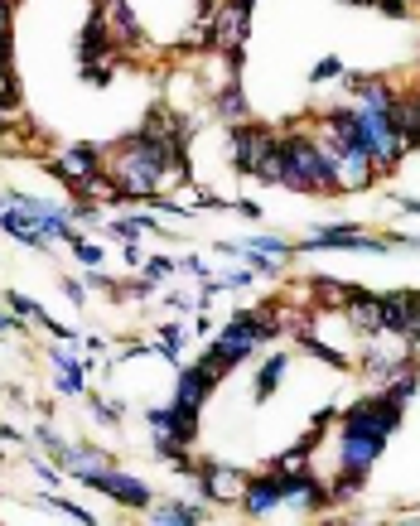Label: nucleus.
<instances>
[{
	"label": "nucleus",
	"mask_w": 420,
	"mask_h": 526,
	"mask_svg": "<svg viewBox=\"0 0 420 526\" xmlns=\"http://www.w3.org/2000/svg\"><path fill=\"white\" fill-rule=\"evenodd\" d=\"M406 420V406L392 401L387 391H372L363 401H353L343 416H338V473L329 483L334 502H353L367 488V473L372 464L387 454L392 435Z\"/></svg>",
	"instance_id": "nucleus-1"
},
{
	"label": "nucleus",
	"mask_w": 420,
	"mask_h": 526,
	"mask_svg": "<svg viewBox=\"0 0 420 526\" xmlns=\"http://www.w3.org/2000/svg\"><path fill=\"white\" fill-rule=\"evenodd\" d=\"M280 189H290V194H324V198L343 194L334 150L314 131H280Z\"/></svg>",
	"instance_id": "nucleus-2"
},
{
	"label": "nucleus",
	"mask_w": 420,
	"mask_h": 526,
	"mask_svg": "<svg viewBox=\"0 0 420 526\" xmlns=\"http://www.w3.org/2000/svg\"><path fill=\"white\" fill-rule=\"evenodd\" d=\"M73 483H83V488H92V493H102V498L121 502V507H131V512H150V502H155V493H150V483H145V478L121 473L116 464H112V469H92V473H83V478H73Z\"/></svg>",
	"instance_id": "nucleus-3"
},
{
	"label": "nucleus",
	"mask_w": 420,
	"mask_h": 526,
	"mask_svg": "<svg viewBox=\"0 0 420 526\" xmlns=\"http://www.w3.org/2000/svg\"><path fill=\"white\" fill-rule=\"evenodd\" d=\"M280 473V493H285V507H295V512H324V507H334V493H329V483L319 478V473L309 469V464H290V469H276Z\"/></svg>",
	"instance_id": "nucleus-4"
},
{
	"label": "nucleus",
	"mask_w": 420,
	"mask_h": 526,
	"mask_svg": "<svg viewBox=\"0 0 420 526\" xmlns=\"http://www.w3.org/2000/svg\"><path fill=\"white\" fill-rule=\"evenodd\" d=\"M319 136V131H314ZM324 140V136H319ZM329 150H334V165H338V184H343V194H363L377 184V165H372V155H367L363 140H324Z\"/></svg>",
	"instance_id": "nucleus-5"
},
{
	"label": "nucleus",
	"mask_w": 420,
	"mask_h": 526,
	"mask_svg": "<svg viewBox=\"0 0 420 526\" xmlns=\"http://www.w3.org/2000/svg\"><path fill=\"white\" fill-rule=\"evenodd\" d=\"M102 169H107V150H102V145H63L58 160H54V174L73 189V194L83 189L87 179H97Z\"/></svg>",
	"instance_id": "nucleus-6"
},
{
	"label": "nucleus",
	"mask_w": 420,
	"mask_h": 526,
	"mask_svg": "<svg viewBox=\"0 0 420 526\" xmlns=\"http://www.w3.org/2000/svg\"><path fill=\"white\" fill-rule=\"evenodd\" d=\"M194 483L203 502H213V507H223V502H242V488H247V473L242 469H227L218 459H203L194 469Z\"/></svg>",
	"instance_id": "nucleus-7"
},
{
	"label": "nucleus",
	"mask_w": 420,
	"mask_h": 526,
	"mask_svg": "<svg viewBox=\"0 0 420 526\" xmlns=\"http://www.w3.org/2000/svg\"><path fill=\"white\" fill-rule=\"evenodd\" d=\"M145 425H150V440H169L194 449L198 440V411H179L174 401L169 406H145Z\"/></svg>",
	"instance_id": "nucleus-8"
},
{
	"label": "nucleus",
	"mask_w": 420,
	"mask_h": 526,
	"mask_svg": "<svg viewBox=\"0 0 420 526\" xmlns=\"http://www.w3.org/2000/svg\"><path fill=\"white\" fill-rule=\"evenodd\" d=\"M218 382H223V377H213L203 362L174 367V396H169V401H174L179 411H203V406H208V396L218 391Z\"/></svg>",
	"instance_id": "nucleus-9"
},
{
	"label": "nucleus",
	"mask_w": 420,
	"mask_h": 526,
	"mask_svg": "<svg viewBox=\"0 0 420 526\" xmlns=\"http://www.w3.org/2000/svg\"><path fill=\"white\" fill-rule=\"evenodd\" d=\"M252 522H266L285 507V493H280V473H247V488H242V502H237Z\"/></svg>",
	"instance_id": "nucleus-10"
},
{
	"label": "nucleus",
	"mask_w": 420,
	"mask_h": 526,
	"mask_svg": "<svg viewBox=\"0 0 420 526\" xmlns=\"http://www.w3.org/2000/svg\"><path fill=\"white\" fill-rule=\"evenodd\" d=\"M83 343H63L49 348V367H54V391L58 396H87V358H78Z\"/></svg>",
	"instance_id": "nucleus-11"
},
{
	"label": "nucleus",
	"mask_w": 420,
	"mask_h": 526,
	"mask_svg": "<svg viewBox=\"0 0 420 526\" xmlns=\"http://www.w3.org/2000/svg\"><path fill=\"white\" fill-rule=\"evenodd\" d=\"M208 507L213 502H184V498H174V502H150V526H203L208 522Z\"/></svg>",
	"instance_id": "nucleus-12"
},
{
	"label": "nucleus",
	"mask_w": 420,
	"mask_h": 526,
	"mask_svg": "<svg viewBox=\"0 0 420 526\" xmlns=\"http://www.w3.org/2000/svg\"><path fill=\"white\" fill-rule=\"evenodd\" d=\"M112 49H116L112 20H107V10L97 5V10H92V20L83 25V39H78V58H83V63H97V58L112 54Z\"/></svg>",
	"instance_id": "nucleus-13"
},
{
	"label": "nucleus",
	"mask_w": 420,
	"mask_h": 526,
	"mask_svg": "<svg viewBox=\"0 0 420 526\" xmlns=\"http://www.w3.org/2000/svg\"><path fill=\"white\" fill-rule=\"evenodd\" d=\"M58 464H63L68 478H83V473H92V469H112L116 459H112V449H102V444H68Z\"/></svg>",
	"instance_id": "nucleus-14"
},
{
	"label": "nucleus",
	"mask_w": 420,
	"mask_h": 526,
	"mask_svg": "<svg viewBox=\"0 0 420 526\" xmlns=\"http://www.w3.org/2000/svg\"><path fill=\"white\" fill-rule=\"evenodd\" d=\"M396 126H401V140H406V150L416 155V150H420V83H416V87H401V92H396Z\"/></svg>",
	"instance_id": "nucleus-15"
},
{
	"label": "nucleus",
	"mask_w": 420,
	"mask_h": 526,
	"mask_svg": "<svg viewBox=\"0 0 420 526\" xmlns=\"http://www.w3.org/2000/svg\"><path fill=\"white\" fill-rule=\"evenodd\" d=\"M213 111L223 116L227 126H232V121H247V116H252V107H247V92H242V73H232V78H227V83L218 87V92H213Z\"/></svg>",
	"instance_id": "nucleus-16"
},
{
	"label": "nucleus",
	"mask_w": 420,
	"mask_h": 526,
	"mask_svg": "<svg viewBox=\"0 0 420 526\" xmlns=\"http://www.w3.org/2000/svg\"><path fill=\"white\" fill-rule=\"evenodd\" d=\"M184 338H189V324H184V319H165V324L155 329L150 353H155V358H165L169 367H184V362H179V353H184Z\"/></svg>",
	"instance_id": "nucleus-17"
},
{
	"label": "nucleus",
	"mask_w": 420,
	"mask_h": 526,
	"mask_svg": "<svg viewBox=\"0 0 420 526\" xmlns=\"http://www.w3.org/2000/svg\"><path fill=\"white\" fill-rule=\"evenodd\" d=\"M285 372H290V358L285 353H271V358L256 367V382H252V396H256V406H266L271 396L280 391V382H285Z\"/></svg>",
	"instance_id": "nucleus-18"
},
{
	"label": "nucleus",
	"mask_w": 420,
	"mask_h": 526,
	"mask_svg": "<svg viewBox=\"0 0 420 526\" xmlns=\"http://www.w3.org/2000/svg\"><path fill=\"white\" fill-rule=\"evenodd\" d=\"M97 5L107 10L112 34L121 39V44H140V25H136V15H131V5H126V0H97Z\"/></svg>",
	"instance_id": "nucleus-19"
},
{
	"label": "nucleus",
	"mask_w": 420,
	"mask_h": 526,
	"mask_svg": "<svg viewBox=\"0 0 420 526\" xmlns=\"http://www.w3.org/2000/svg\"><path fill=\"white\" fill-rule=\"evenodd\" d=\"M39 502H49L54 512H63V517H73V522H83V526H92V522H97V517L87 512L83 502H73V498H58V488H44V493H39Z\"/></svg>",
	"instance_id": "nucleus-20"
},
{
	"label": "nucleus",
	"mask_w": 420,
	"mask_h": 526,
	"mask_svg": "<svg viewBox=\"0 0 420 526\" xmlns=\"http://www.w3.org/2000/svg\"><path fill=\"white\" fill-rule=\"evenodd\" d=\"M140 276L165 285L169 276H179V261H174V256H145V261H140Z\"/></svg>",
	"instance_id": "nucleus-21"
},
{
	"label": "nucleus",
	"mask_w": 420,
	"mask_h": 526,
	"mask_svg": "<svg viewBox=\"0 0 420 526\" xmlns=\"http://www.w3.org/2000/svg\"><path fill=\"white\" fill-rule=\"evenodd\" d=\"M87 406H92V420H97V425H121V420H126V406H121V401H102V396L87 391Z\"/></svg>",
	"instance_id": "nucleus-22"
},
{
	"label": "nucleus",
	"mask_w": 420,
	"mask_h": 526,
	"mask_svg": "<svg viewBox=\"0 0 420 526\" xmlns=\"http://www.w3.org/2000/svg\"><path fill=\"white\" fill-rule=\"evenodd\" d=\"M29 473H34V478H39L44 488H58V483L68 478V473H63V464H58V459H34V449H29Z\"/></svg>",
	"instance_id": "nucleus-23"
},
{
	"label": "nucleus",
	"mask_w": 420,
	"mask_h": 526,
	"mask_svg": "<svg viewBox=\"0 0 420 526\" xmlns=\"http://www.w3.org/2000/svg\"><path fill=\"white\" fill-rule=\"evenodd\" d=\"M247 251H256V256H280V261H290V256H295V242H285V237H252V242H247Z\"/></svg>",
	"instance_id": "nucleus-24"
},
{
	"label": "nucleus",
	"mask_w": 420,
	"mask_h": 526,
	"mask_svg": "<svg viewBox=\"0 0 420 526\" xmlns=\"http://www.w3.org/2000/svg\"><path fill=\"white\" fill-rule=\"evenodd\" d=\"M348 78V68H343V58H319L314 63V73H309V83L319 87V83H343Z\"/></svg>",
	"instance_id": "nucleus-25"
},
{
	"label": "nucleus",
	"mask_w": 420,
	"mask_h": 526,
	"mask_svg": "<svg viewBox=\"0 0 420 526\" xmlns=\"http://www.w3.org/2000/svg\"><path fill=\"white\" fill-rule=\"evenodd\" d=\"M0 107H20V83H15V63H0Z\"/></svg>",
	"instance_id": "nucleus-26"
},
{
	"label": "nucleus",
	"mask_w": 420,
	"mask_h": 526,
	"mask_svg": "<svg viewBox=\"0 0 420 526\" xmlns=\"http://www.w3.org/2000/svg\"><path fill=\"white\" fill-rule=\"evenodd\" d=\"M34 444H39L49 459H63V449H68V444L58 440V430L49 425V420H39V425H34Z\"/></svg>",
	"instance_id": "nucleus-27"
},
{
	"label": "nucleus",
	"mask_w": 420,
	"mask_h": 526,
	"mask_svg": "<svg viewBox=\"0 0 420 526\" xmlns=\"http://www.w3.org/2000/svg\"><path fill=\"white\" fill-rule=\"evenodd\" d=\"M68 251H73V256H78V261H83V266H102V261H107V251L97 247V242H92V237H83V232H78V237H73V242H68Z\"/></svg>",
	"instance_id": "nucleus-28"
},
{
	"label": "nucleus",
	"mask_w": 420,
	"mask_h": 526,
	"mask_svg": "<svg viewBox=\"0 0 420 526\" xmlns=\"http://www.w3.org/2000/svg\"><path fill=\"white\" fill-rule=\"evenodd\" d=\"M68 218H73V222H87V227H97V222H107V213H102L97 203H87V198L78 194V203H68Z\"/></svg>",
	"instance_id": "nucleus-29"
},
{
	"label": "nucleus",
	"mask_w": 420,
	"mask_h": 526,
	"mask_svg": "<svg viewBox=\"0 0 420 526\" xmlns=\"http://www.w3.org/2000/svg\"><path fill=\"white\" fill-rule=\"evenodd\" d=\"M102 227L112 232V237H116V242H121V247H126V242H140V237H145V232H140V227H136V218H107V222H102Z\"/></svg>",
	"instance_id": "nucleus-30"
},
{
	"label": "nucleus",
	"mask_w": 420,
	"mask_h": 526,
	"mask_svg": "<svg viewBox=\"0 0 420 526\" xmlns=\"http://www.w3.org/2000/svg\"><path fill=\"white\" fill-rule=\"evenodd\" d=\"M372 5H377L387 20H406V15H411V0H372Z\"/></svg>",
	"instance_id": "nucleus-31"
},
{
	"label": "nucleus",
	"mask_w": 420,
	"mask_h": 526,
	"mask_svg": "<svg viewBox=\"0 0 420 526\" xmlns=\"http://www.w3.org/2000/svg\"><path fill=\"white\" fill-rule=\"evenodd\" d=\"M174 261H179V271H189V276H198V280H208V276H213L203 256H174Z\"/></svg>",
	"instance_id": "nucleus-32"
},
{
	"label": "nucleus",
	"mask_w": 420,
	"mask_h": 526,
	"mask_svg": "<svg viewBox=\"0 0 420 526\" xmlns=\"http://www.w3.org/2000/svg\"><path fill=\"white\" fill-rule=\"evenodd\" d=\"M63 295H68L73 305H87V285H83V280H73V276H68V280H63Z\"/></svg>",
	"instance_id": "nucleus-33"
},
{
	"label": "nucleus",
	"mask_w": 420,
	"mask_h": 526,
	"mask_svg": "<svg viewBox=\"0 0 420 526\" xmlns=\"http://www.w3.org/2000/svg\"><path fill=\"white\" fill-rule=\"evenodd\" d=\"M0 63H15V39H10V25H0Z\"/></svg>",
	"instance_id": "nucleus-34"
},
{
	"label": "nucleus",
	"mask_w": 420,
	"mask_h": 526,
	"mask_svg": "<svg viewBox=\"0 0 420 526\" xmlns=\"http://www.w3.org/2000/svg\"><path fill=\"white\" fill-rule=\"evenodd\" d=\"M232 208H237V213H242V218H261V203H252V198H237V203H232Z\"/></svg>",
	"instance_id": "nucleus-35"
},
{
	"label": "nucleus",
	"mask_w": 420,
	"mask_h": 526,
	"mask_svg": "<svg viewBox=\"0 0 420 526\" xmlns=\"http://www.w3.org/2000/svg\"><path fill=\"white\" fill-rule=\"evenodd\" d=\"M396 203H401V213H406V218H420V198H396Z\"/></svg>",
	"instance_id": "nucleus-36"
},
{
	"label": "nucleus",
	"mask_w": 420,
	"mask_h": 526,
	"mask_svg": "<svg viewBox=\"0 0 420 526\" xmlns=\"http://www.w3.org/2000/svg\"><path fill=\"white\" fill-rule=\"evenodd\" d=\"M0 440H5V444H20V440H25V435H20L15 425H0Z\"/></svg>",
	"instance_id": "nucleus-37"
},
{
	"label": "nucleus",
	"mask_w": 420,
	"mask_h": 526,
	"mask_svg": "<svg viewBox=\"0 0 420 526\" xmlns=\"http://www.w3.org/2000/svg\"><path fill=\"white\" fill-rule=\"evenodd\" d=\"M5 136H10V111L0 107V140H5Z\"/></svg>",
	"instance_id": "nucleus-38"
}]
</instances>
